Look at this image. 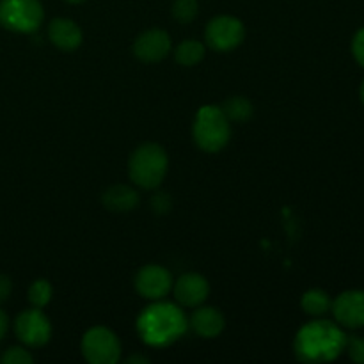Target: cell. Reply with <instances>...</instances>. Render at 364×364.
Wrapping results in <instances>:
<instances>
[{
	"instance_id": "1",
	"label": "cell",
	"mask_w": 364,
	"mask_h": 364,
	"mask_svg": "<svg viewBox=\"0 0 364 364\" xmlns=\"http://www.w3.org/2000/svg\"><path fill=\"white\" fill-rule=\"evenodd\" d=\"M345 333L329 320H315L302 327L295 336V354L304 363H329L340 358L347 347Z\"/></svg>"
},
{
	"instance_id": "2",
	"label": "cell",
	"mask_w": 364,
	"mask_h": 364,
	"mask_svg": "<svg viewBox=\"0 0 364 364\" xmlns=\"http://www.w3.org/2000/svg\"><path fill=\"white\" fill-rule=\"evenodd\" d=\"M188 322L183 311L171 302H156L148 306L137 318V331L142 341L151 347H167L180 340Z\"/></svg>"
},
{
	"instance_id": "3",
	"label": "cell",
	"mask_w": 364,
	"mask_h": 364,
	"mask_svg": "<svg viewBox=\"0 0 364 364\" xmlns=\"http://www.w3.org/2000/svg\"><path fill=\"white\" fill-rule=\"evenodd\" d=\"M169 169V156L156 142L141 144L128 160V174L135 185L146 191L159 187Z\"/></svg>"
},
{
	"instance_id": "4",
	"label": "cell",
	"mask_w": 364,
	"mask_h": 364,
	"mask_svg": "<svg viewBox=\"0 0 364 364\" xmlns=\"http://www.w3.org/2000/svg\"><path fill=\"white\" fill-rule=\"evenodd\" d=\"M192 135L203 151L219 153L230 142L231 124L219 105H205L196 114Z\"/></svg>"
},
{
	"instance_id": "5",
	"label": "cell",
	"mask_w": 364,
	"mask_h": 364,
	"mask_svg": "<svg viewBox=\"0 0 364 364\" xmlns=\"http://www.w3.org/2000/svg\"><path fill=\"white\" fill-rule=\"evenodd\" d=\"M45 11L39 0H0V25L11 32L31 34L39 28Z\"/></svg>"
},
{
	"instance_id": "6",
	"label": "cell",
	"mask_w": 364,
	"mask_h": 364,
	"mask_svg": "<svg viewBox=\"0 0 364 364\" xmlns=\"http://www.w3.org/2000/svg\"><path fill=\"white\" fill-rule=\"evenodd\" d=\"M82 354L91 364H116L121 359V343L107 327H92L82 338Z\"/></svg>"
},
{
	"instance_id": "7",
	"label": "cell",
	"mask_w": 364,
	"mask_h": 364,
	"mask_svg": "<svg viewBox=\"0 0 364 364\" xmlns=\"http://www.w3.org/2000/svg\"><path fill=\"white\" fill-rule=\"evenodd\" d=\"M245 39V27L238 18L220 14L208 21L205 28V41L215 52H231Z\"/></svg>"
},
{
	"instance_id": "8",
	"label": "cell",
	"mask_w": 364,
	"mask_h": 364,
	"mask_svg": "<svg viewBox=\"0 0 364 364\" xmlns=\"http://www.w3.org/2000/svg\"><path fill=\"white\" fill-rule=\"evenodd\" d=\"M14 333L23 345L32 348L43 347L52 336V326L39 308L27 309L14 320Z\"/></svg>"
},
{
	"instance_id": "9",
	"label": "cell",
	"mask_w": 364,
	"mask_h": 364,
	"mask_svg": "<svg viewBox=\"0 0 364 364\" xmlns=\"http://www.w3.org/2000/svg\"><path fill=\"white\" fill-rule=\"evenodd\" d=\"M173 276L162 265H146L135 276V290L148 301H160L173 290Z\"/></svg>"
},
{
	"instance_id": "10",
	"label": "cell",
	"mask_w": 364,
	"mask_h": 364,
	"mask_svg": "<svg viewBox=\"0 0 364 364\" xmlns=\"http://www.w3.org/2000/svg\"><path fill=\"white\" fill-rule=\"evenodd\" d=\"M171 36L162 28H149L134 41V55L142 63H160L171 52Z\"/></svg>"
},
{
	"instance_id": "11",
	"label": "cell",
	"mask_w": 364,
	"mask_h": 364,
	"mask_svg": "<svg viewBox=\"0 0 364 364\" xmlns=\"http://www.w3.org/2000/svg\"><path fill=\"white\" fill-rule=\"evenodd\" d=\"M334 318L341 327L347 329H361L364 327V291L348 290L338 295L333 302Z\"/></svg>"
},
{
	"instance_id": "12",
	"label": "cell",
	"mask_w": 364,
	"mask_h": 364,
	"mask_svg": "<svg viewBox=\"0 0 364 364\" xmlns=\"http://www.w3.org/2000/svg\"><path fill=\"white\" fill-rule=\"evenodd\" d=\"M174 299L180 306L185 308H198L208 299L210 284L205 276L198 272H187L176 279L173 284Z\"/></svg>"
},
{
	"instance_id": "13",
	"label": "cell",
	"mask_w": 364,
	"mask_h": 364,
	"mask_svg": "<svg viewBox=\"0 0 364 364\" xmlns=\"http://www.w3.org/2000/svg\"><path fill=\"white\" fill-rule=\"evenodd\" d=\"M48 39L63 52H73L82 45V28L70 18H55L48 25Z\"/></svg>"
},
{
	"instance_id": "14",
	"label": "cell",
	"mask_w": 364,
	"mask_h": 364,
	"mask_svg": "<svg viewBox=\"0 0 364 364\" xmlns=\"http://www.w3.org/2000/svg\"><path fill=\"white\" fill-rule=\"evenodd\" d=\"M191 327L198 336L205 338V340H212L217 338L226 327V318L223 313L212 306H198L194 315L191 316Z\"/></svg>"
},
{
	"instance_id": "15",
	"label": "cell",
	"mask_w": 364,
	"mask_h": 364,
	"mask_svg": "<svg viewBox=\"0 0 364 364\" xmlns=\"http://www.w3.org/2000/svg\"><path fill=\"white\" fill-rule=\"evenodd\" d=\"M102 203L107 210L117 213L132 212V210L137 208V205L141 203L137 191L128 185H112V187L107 188L102 196Z\"/></svg>"
},
{
	"instance_id": "16",
	"label": "cell",
	"mask_w": 364,
	"mask_h": 364,
	"mask_svg": "<svg viewBox=\"0 0 364 364\" xmlns=\"http://www.w3.org/2000/svg\"><path fill=\"white\" fill-rule=\"evenodd\" d=\"M302 311L309 316H322L326 313L331 311L333 308V301L327 295V291L320 290V288H313L308 290L301 299Z\"/></svg>"
},
{
	"instance_id": "17",
	"label": "cell",
	"mask_w": 364,
	"mask_h": 364,
	"mask_svg": "<svg viewBox=\"0 0 364 364\" xmlns=\"http://www.w3.org/2000/svg\"><path fill=\"white\" fill-rule=\"evenodd\" d=\"M224 116L228 117V121H233V123H245V121L251 119L252 112H255V107L244 96H230L226 102L220 105Z\"/></svg>"
},
{
	"instance_id": "18",
	"label": "cell",
	"mask_w": 364,
	"mask_h": 364,
	"mask_svg": "<svg viewBox=\"0 0 364 364\" xmlns=\"http://www.w3.org/2000/svg\"><path fill=\"white\" fill-rule=\"evenodd\" d=\"M206 48L203 43L196 41V39H188V41L180 43V45L174 48V59L181 66H196V64L201 63L205 59Z\"/></svg>"
},
{
	"instance_id": "19",
	"label": "cell",
	"mask_w": 364,
	"mask_h": 364,
	"mask_svg": "<svg viewBox=\"0 0 364 364\" xmlns=\"http://www.w3.org/2000/svg\"><path fill=\"white\" fill-rule=\"evenodd\" d=\"M52 284L46 279H36L34 283L28 288V302H31L34 308H45L50 301H52Z\"/></svg>"
},
{
	"instance_id": "20",
	"label": "cell",
	"mask_w": 364,
	"mask_h": 364,
	"mask_svg": "<svg viewBox=\"0 0 364 364\" xmlns=\"http://www.w3.org/2000/svg\"><path fill=\"white\" fill-rule=\"evenodd\" d=\"M173 16L180 23H191L198 16L199 4L198 0H174L173 4Z\"/></svg>"
},
{
	"instance_id": "21",
	"label": "cell",
	"mask_w": 364,
	"mask_h": 364,
	"mask_svg": "<svg viewBox=\"0 0 364 364\" xmlns=\"http://www.w3.org/2000/svg\"><path fill=\"white\" fill-rule=\"evenodd\" d=\"M4 364H32L34 358L31 355V352L25 350L21 347H11L7 348L6 354L2 355Z\"/></svg>"
},
{
	"instance_id": "22",
	"label": "cell",
	"mask_w": 364,
	"mask_h": 364,
	"mask_svg": "<svg viewBox=\"0 0 364 364\" xmlns=\"http://www.w3.org/2000/svg\"><path fill=\"white\" fill-rule=\"evenodd\" d=\"M347 352L354 363L364 364V338L354 336L347 340Z\"/></svg>"
},
{
	"instance_id": "23",
	"label": "cell",
	"mask_w": 364,
	"mask_h": 364,
	"mask_svg": "<svg viewBox=\"0 0 364 364\" xmlns=\"http://www.w3.org/2000/svg\"><path fill=\"white\" fill-rule=\"evenodd\" d=\"M171 208H173V199L166 192H159V194H155L151 198V210L155 213L164 215V213L171 212Z\"/></svg>"
},
{
	"instance_id": "24",
	"label": "cell",
	"mask_w": 364,
	"mask_h": 364,
	"mask_svg": "<svg viewBox=\"0 0 364 364\" xmlns=\"http://www.w3.org/2000/svg\"><path fill=\"white\" fill-rule=\"evenodd\" d=\"M352 53H354V59L364 68V27L359 28L352 39Z\"/></svg>"
},
{
	"instance_id": "25",
	"label": "cell",
	"mask_w": 364,
	"mask_h": 364,
	"mask_svg": "<svg viewBox=\"0 0 364 364\" xmlns=\"http://www.w3.org/2000/svg\"><path fill=\"white\" fill-rule=\"evenodd\" d=\"M11 291H13V283H11L9 277L2 276V274H0V304H2V302H6L7 299H9Z\"/></svg>"
},
{
	"instance_id": "26",
	"label": "cell",
	"mask_w": 364,
	"mask_h": 364,
	"mask_svg": "<svg viewBox=\"0 0 364 364\" xmlns=\"http://www.w3.org/2000/svg\"><path fill=\"white\" fill-rule=\"evenodd\" d=\"M7 329H9V318H7L6 313L0 309V341H2L4 336L7 334Z\"/></svg>"
},
{
	"instance_id": "27",
	"label": "cell",
	"mask_w": 364,
	"mask_h": 364,
	"mask_svg": "<svg viewBox=\"0 0 364 364\" xmlns=\"http://www.w3.org/2000/svg\"><path fill=\"white\" fill-rule=\"evenodd\" d=\"M127 363H144V364H148V359L146 358H142V355H130V358L127 359Z\"/></svg>"
},
{
	"instance_id": "28",
	"label": "cell",
	"mask_w": 364,
	"mask_h": 364,
	"mask_svg": "<svg viewBox=\"0 0 364 364\" xmlns=\"http://www.w3.org/2000/svg\"><path fill=\"white\" fill-rule=\"evenodd\" d=\"M359 98H361V102H363V105H364V80H363V84H361V89H359Z\"/></svg>"
},
{
	"instance_id": "29",
	"label": "cell",
	"mask_w": 364,
	"mask_h": 364,
	"mask_svg": "<svg viewBox=\"0 0 364 364\" xmlns=\"http://www.w3.org/2000/svg\"><path fill=\"white\" fill-rule=\"evenodd\" d=\"M66 2H70V4H80V2H84V0H66Z\"/></svg>"
}]
</instances>
